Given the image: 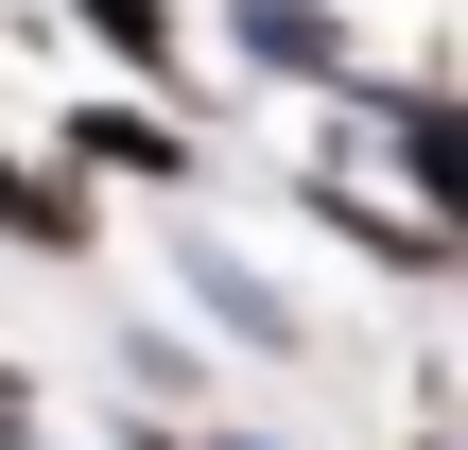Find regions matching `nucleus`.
Returning <instances> with one entry per match:
<instances>
[{
  "label": "nucleus",
  "mask_w": 468,
  "mask_h": 450,
  "mask_svg": "<svg viewBox=\"0 0 468 450\" xmlns=\"http://www.w3.org/2000/svg\"><path fill=\"white\" fill-rule=\"evenodd\" d=\"M226 35L278 69V87H365V52H347V17H313V0H226Z\"/></svg>",
  "instance_id": "nucleus-2"
},
{
  "label": "nucleus",
  "mask_w": 468,
  "mask_h": 450,
  "mask_svg": "<svg viewBox=\"0 0 468 450\" xmlns=\"http://www.w3.org/2000/svg\"><path fill=\"white\" fill-rule=\"evenodd\" d=\"M382 139H399V173H417L434 208L468 191V121H452V87H382Z\"/></svg>",
  "instance_id": "nucleus-4"
},
{
  "label": "nucleus",
  "mask_w": 468,
  "mask_h": 450,
  "mask_svg": "<svg viewBox=\"0 0 468 450\" xmlns=\"http://www.w3.org/2000/svg\"><path fill=\"white\" fill-rule=\"evenodd\" d=\"M122 450H243V434H174V416H139V434H122Z\"/></svg>",
  "instance_id": "nucleus-6"
},
{
  "label": "nucleus",
  "mask_w": 468,
  "mask_h": 450,
  "mask_svg": "<svg viewBox=\"0 0 468 450\" xmlns=\"http://www.w3.org/2000/svg\"><path fill=\"white\" fill-rule=\"evenodd\" d=\"M69 17H87V52H122L139 87H191V17H174V0H69Z\"/></svg>",
  "instance_id": "nucleus-3"
},
{
  "label": "nucleus",
  "mask_w": 468,
  "mask_h": 450,
  "mask_svg": "<svg viewBox=\"0 0 468 450\" xmlns=\"http://www.w3.org/2000/svg\"><path fill=\"white\" fill-rule=\"evenodd\" d=\"M417 450H452V434H417Z\"/></svg>",
  "instance_id": "nucleus-7"
},
{
  "label": "nucleus",
  "mask_w": 468,
  "mask_h": 450,
  "mask_svg": "<svg viewBox=\"0 0 468 450\" xmlns=\"http://www.w3.org/2000/svg\"><path fill=\"white\" fill-rule=\"evenodd\" d=\"M52 173H122V191H191V173H208V139H174V104H139V87H104V104H69V121H52Z\"/></svg>",
  "instance_id": "nucleus-1"
},
{
  "label": "nucleus",
  "mask_w": 468,
  "mask_h": 450,
  "mask_svg": "<svg viewBox=\"0 0 468 450\" xmlns=\"http://www.w3.org/2000/svg\"><path fill=\"white\" fill-rule=\"evenodd\" d=\"M191 295H208V312H226V330H243L261 364H295V347H313V330H295V312L261 295V260H226V243H191Z\"/></svg>",
  "instance_id": "nucleus-5"
}]
</instances>
